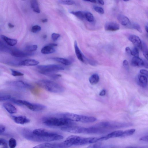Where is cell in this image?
<instances>
[{"label": "cell", "instance_id": "32", "mask_svg": "<svg viewBox=\"0 0 148 148\" xmlns=\"http://www.w3.org/2000/svg\"><path fill=\"white\" fill-rule=\"evenodd\" d=\"M10 51L9 47L0 40V51Z\"/></svg>", "mask_w": 148, "mask_h": 148}, {"label": "cell", "instance_id": "54", "mask_svg": "<svg viewBox=\"0 0 148 148\" xmlns=\"http://www.w3.org/2000/svg\"><path fill=\"white\" fill-rule=\"evenodd\" d=\"M84 1L90 2L92 3H96V1L95 0H86Z\"/></svg>", "mask_w": 148, "mask_h": 148}, {"label": "cell", "instance_id": "4", "mask_svg": "<svg viewBox=\"0 0 148 148\" xmlns=\"http://www.w3.org/2000/svg\"><path fill=\"white\" fill-rule=\"evenodd\" d=\"M72 121L64 117H49L44 119L43 123L49 126H64L72 125Z\"/></svg>", "mask_w": 148, "mask_h": 148}, {"label": "cell", "instance_id": "11", "mask_svg": "<svg viewBox=\"0 0 148 148\" xmlns=\"http://www.w3.org/2000/svg\"><path fill=\"white\" fill-rule=\"evenodd\" d=\"M74 47L75 54L77 58L81 62L85 63L86 61L87 60L86 59L82 53L78 46L76 41H75L74 42Z\"/></svg>", "mask_w": 148, "mask_h": 148}, {"label": "cell", "instance_id": "41", "mask_svg": "<svg viewBox=\"0 0 148 148\" xmlns=\"http://www.w3.org/2000/svg\"><path fill=\"white\" fill-rule=\"evenodd\" d=\"M11 98V96L10 95L0 96V101L10 100Z\"/></svg>", "mask_w": 148, "mask_h": 148}, {"label": "cell", "instance_id": "44", "mask_svg": "<svg viewBox=\"0 0 148 148\" xmlns=\"http://www.w3.org/2000/svg\"><path fill=\"white\" fill-rule=\"evenodd\" d=\"M140 73L141 74L145 75L147 77L148 76V71H147L142 69L140 70Z\"/></svg>", "mask_w": 148, "mask_h": 148}, {"label": "cell", "instance_id": "20", "mask_svg": "<svg viewBox=\"0 0 148 148\" xmlns=\"http://www.w3.org/2000/svg\"><path fill=\"white\" fill-rule=\"evenodd\" d=\"M123 131L117 130L113 132L106 136H103L104 140L108 139L110 138L121 137Z\"/></svg>", "mask_w": 148, "mask_h": 148}, {"label": "cell", "instance_id": "51", "mask_svg": "<svg viewBox=\"0 0 148 148\" xmlns=\"http://www.w3.org/2000/svg\"><path fill=\"white\" fill-rule=\"evenodd\" d=\"M144 66L147 68H148V63L147 61H144Z\"/></svg>", "mask_w": 148, "mask_h": 148}, {"label": "cell", "instance_id": "42", "mask_svg": "<svg viewBox=\"0 0 148 148\" xmlns=\"http://www.w3.org/2000/svg\"><path fill=\"white\" fill-rule=\"evenodd\" d=\"M123 64L125 69L127 71H129V66L128 61L126 60H124L123 61Z\"/></svg>", "mask_w": 148, "mask_h": 148}, {"label": "cell", "instance_id": "26", "mask_svg": "<svg viewBox=\"0 0 148 148\" xmlns=\"http://www.w3.org/2000/svg\"><path fill=\"white\" fill-rule=\"evenodd\" d=\"M70 13L81 20L85 19V12L78 11H71Z\"/></svg>", "mask_w": 148, "mask_h": 148}, {"label": "cell", "instance_id": "36", "mask_svg": "<svg viewBox=\"0 0 148 148\" xmlns=\"http://www.w3.org/2000/svg\"><path fill=\"white\" fill-rule=\"evenodd\" d=\"M41 27L38 25H35L33 26L31 29V32L33 33H36L40 31Z\"/></svg>", "mask_w": 148, "mask_h": 148}, {"label": "cell", "instance_id": "18", "mask_svg": "<svg viewBox=\"0 0 148 148\" xmlns=\"http://www.w3.org/2000/svg\"><path fill=\"white\" fill-rule=\"evenodd\" d=\"M12 84L16 87L21 88H29L32 87L29 84L21 81L13 82H12Z\"/></svg>", "mask_w": 148, "mask_h": 148}, {"label": "cell", "instance_id": "57", "mask_svg": "<svg viewBox=\"0 0 148 148\" xmlns=\"http://www.w3.org/2000/svg\"><path fill=\"white\" fill-rule=\"evenodd\" d=\"M47 36L46 35H44L43 36V38H47Z\"/></svg>", "mask_w": 148, "mask_h": 148}, {"label": "cell", "instance_id": "31", "mask_svg": "<svg viewBox=\"0 0 148 148\" xmlns=\"http://www.w3.org/2000/svg\"><path fill=\"white\" fill-rule=\"evenodd\" d=\"M38 48L36 45H28L25 47V50L26 52H32L33 51H36Z\"/></svg>", "mask_w": 148, "mask_h": 148}, {"label": "cell", "instance_id": "27", "mask_svg": "<svg viewBox=\"0 0 148 148\" xmlns=\"http://www.w3.org/2000/svg\"><path fill=\"white\" fill-rule=\"evenodd\" d=\"M99 77L97 74L92 75L89 78V81L91 84L95 85L97 84L99 81Z\"/></svg>", "mask_w": 148, "mask_h": 148}, {"label": "cell", "instance_id": "13", "mask_svg": "<svg viewBox=\"0 0 148 148\" xmlns=\"http://www.w3.org/2000/svg\"><path fill=\"white\" fill-rule=\"evenodd\" d=\"M128 38L136 47L140 48L142 42L138 36L132 34L128 36Z\"/></svg>", "mask_w": 148, "mask_h": 148}, {"label": "cell", "instance_id": "28", "mask_svg": "<svg viewBox=\"0 0 148 148\" xmlns=\"http://www.w3.org/2000/svg\"><path fill=\"white\" fill-rule=\"evenodd\" d=\"M140 48L142 51L143 54L146 58L148 59V48L147 44L144 42H142Z\"/></svg>", "mask_w": 148, "mask_h": 148}, {"label": "cell", "instance_id": "47", "mask_svg": "<svg viewBox=\"0 0 148 148\" xmlns=\"http://www.w3.org/2000/svg\"><path fill=\"white\" fill-rule=\"evenodd\" d=\"M125 52L129 54H131V50L130 48L128 47H127L125 48Z\"/></svg>", "mask_w": 148, "mask_h": 148}, {"label": "cell", "instance_id": "33", "mask_svg": "<svg viewBox=\"0 0 148 148\" xmlns=\"http://www.w3.org/2000/svg\"><path fill=\"white\" fill-rule=\"evenodd\" d=\"M9 145L10 148H14L16 145V140L13 138H10L9 141Z\"/></svg>", "mask_w": 148, "mask_h": 148}, {"label": "cell", "instance_id": "52", "mask_svg": "<svg viewBox=\"0 0 148 148\" xmlns=\"http://www.w3.org/2000/svg\"><path fill=\"white\" fill-rule=\"evenodd\" d=\"M8 26L10 28H12L14 27V25L11 23H9L8 24Z\"/></svg>", "mask_w": 148, "mask_h": 148}, {"label": "cell", "instance_id": "58", "mask_svg": "<svg viewBox=\"0 0 148 148\" xmlns=\"http://www.w3.org/2000/svg\"><path fill=\"white\" fill-rule=\"evenodd\" d=\"M3 148H8V146H3Z\"/></svg>", "mask_w": 148, "mask_h": 148}, {"label": "cell", "instance_id": "24", "mask_svg": "<svg viewBox=\"0 0 148 148\" xmlns=\"http://www.w3.org/2000/svg\"><path fill=\"white\" fill-rule=\"evenodd\" d=\"M52 59L65 65H70L71 64V62L66 59L59 57H55L53 58Z\"/></svg>", "mask_w": 148, "mask_h": 148}, {"label": "cell", "instance_id": "29", "mask_svg": "<svg viewBox=\"0 0 148 148\" xmlns=\"http://www.w3.org/2000/svg\"><path fill=\"white\" fill-rule=\"evenodd\" d=\"M85 19L90 22H93L94 20V16L92 14L88 11L85 12Z\"/></svg>", "mask_w": 148, "mask_h": 148}, {"label": "cell", "instance_id": "40", "mask_svg": "<svg viewBox=\"0 0 148 148\" xmlns=\"http://www.w3.org/2000/svg\"><path fill=\"white\" fill-rule=\"evenodd\" d=\"M60 36V35L58 33H53L51 35V38L54 41L57 40Z\"/></svg>", "mask_w": 148, "mask_h": 148}, {"label": "cell", "instance_id": "30", "mask_svg": "<svg viewBox=\"0 0 148 148\" xmlns=\"http://www.w3.org/2000/svg\"><path fill=\"white\" fill-rule=\"evenodd\" d=\"M135 130V129H132L123 131L121 137H125L131 136L134 133Z\"/></svg>", "mask_w": 148, "mask_h": 148}, {"label": "cell", "instance_id": "23", "mask_svg": "<svg viewBox=\"0 0 148 148\" xmlns=\"http://www.w3.org/2000/svg\"><path fill=\"white\" fill-rule=\"evenodd\" d=\"M56 50L53 47L48 45L43 47L41 51L43 54H47L53 53Z\"/></svg>", "mask_w": 148, "mask_h": 148}, {"label": "cell", "instance_id": "12", "mask_svg": "<svg viewBox=\"0 0 148 148\" xmlns=\"http://www.w3.org/2000/svg\"><path fill=\"white\" fill-rule=\"evenodd\" d=\"M12 118L16 123L19 124H24L30 122V120L29 119L23 116H12Z\"/></svg>", "mask_w": 148, "mask_h": 148}, {"label": "cell", "instance_id": "48", "mask_svg": "<svg viewBox=\"0 0 148 148\" xmlns=\"http://www.w3.org/2000/svg\"><path fill=\"white\" fill-rule=\"evenodd\" d=\"M106 93V90H103L100 92L99 95L101 96H103L105 95Z\"/></svg>", "mask_w": 148, "mask_h": 148}, {"label": "cell", "instance_id": "2", "mask_svg": "<svg viewBox=\"0 0 148 148\" xmlns=\"http://www.w3.org/2000/svg\"><path fill=\"white\" fill-rule=\"evenodd\" d=\"M36 83L40 87L51 92L60 93L64 90V88L62 85L50 80H40Z\"/></svg>", "mask_w": 148, "mask_h": 148}, {"label": "cell", "instance_id": "6", "mask_svg": "<svg viewBox=\"0 0 148 148\" xmlns=\"http://www.w3.org/2000/svg\"><path fill=\"white\" fill-rule=\"evenodd\" d=\"M65 117L72 121L83 123H92L95 121L97 119L94 117L80 115L69 113H64L61 114Z\"/></svg>", "mask_w": 148, "mask_h": 148}, {"label": "cell", "instance_id": "39", "mask_svg": "<svg viewBox=\"0 0 148 148\" xmlns=\"http://www.w3.org/2000/svg\"><path fill=\"white\" fill-rule=\"evenodd\" d=\"M93 8L94 10L99 14H103L104 13V10L101 7L98 6H94Z\"/></svg>", "mask_w": 148, "mask_h": 148}, {"label": "cell", "instance_id": "7", "mask_svg": "<svg viewBox=\"0 0 148 148\" xmlns=\"http://www.w3.org/2000/svg\"><path fill=\"white\" fill-rule=\"evenodd\" d=\"M132 125L130 123L106 121L99 123L95 125L106 131L108 129L127 127Z\"/></svg>", "mask_w": 148, "mask_h": 148}, {"label": "cell", "instance_id": "5", "mask_svg": "<svg viewBox=\"0 0 148 148\" xmlns=\"http://www.w3.org/2000/svg\"><path fill=\"white\" fill-rule=\"evenodd\" d=\"M37 67L40 73L49 76L50 77L54 74V73L63 70L64 69L61 65L54 64L38 65Z\"/></svg>", "mask_w": 148, "mask_h": 148}, {"label": "cell", "instance_id": "46", "mask_svg": "<svg viewBox=\"0 0 148 148\" xmlns=\"http://www.w3.org/2000/svg\"><path fill=\"white\" fill-rule=\"evenodd\" d=\"M5 127L3 125H0V135L5 131Z\"/></svg>", "mask_w": 148, "mask_h": 148}, {"label": "cell", "instance_id": "22", "mask_svg": "<svg viewBox=\"0 0 148 148\" xmlns=\"http://www.w3.org/2000/svg\"><path fill=\"white\" fill-rule=\"evenodd\" d=\"M3 106L5 109L10 114H14L17 112V110L15 107L10 103H4Z\"/></svg>", "mask_w": 148, "mask_h": 148}, {"label": "cell", "instance_id": "59", "mask_svg": "<svg viewBox=\"0 0 148 148\" xmlns=\"http://www.w3.org/2000/svg\"><path fill=\"white\" fill-rule=\"evenodd\" d=\"M38 148V147H37V146H36L33 148Z\"/></svg>", "mask_w": 148, "mask_h": 148}, {"label": "cell", "instance_id": "8", "mask_svg": "<svg viewBox=\"0 0 148 148\" xmlns=\"http://www.w3.org/2000/svg\"><path fill=\"white\" fill-rule=\"evenodd\" d=\"M22 105H25L30 110L35 112H38L43 110L46 109V106L42 104L31 103L29 101L22 100Z\"/></svg>", "mask_w": 148, "mask_h": 148}, {"label": "cell", "instance_id": "35", "mask_svg": "<svg viewBox=\"0 0 148 148\" xmlns=\"http://www.w3.org/2000/svg\"><path fill=\"white\" fill-rule=\"evenodd\" d=\"M59 2L63 4L66 5H72L75 3V2L73 0H59Z\"/></svg>", "mask_w": 148, "mask_h": 148}, {"label": "cell", "instance_id": "56", "mask_svg": "<svg viewBox=\"0 0 148 148\" xmlns=\"http://www.w3.org/2000/svg\"><path fill=\"white\" fill-rule=\"evenodd\" d=\"M145 30L147 32H148V25L147 24L146 25L145 27Z\"/></svg>", "mask_w": 148, "mask_h": 148}, {"label": "cell", "instance_id": "37", "mask_svg": "<svg viewBox=\"0 0 148 148\" xmlns=\"http://www.w3.org/2000/svg\"><path fill=\"white\" fill-rule=\"evenodd\" d=\"M12 75L14 76H21L23 75L22 73L13 69H11Z\"/></svg>", "mask_w": 148, "mask_h": 148}, {"label": "cell", "instance_id": "3", "mask_svg": "<svg viewBox=\"0 0 148 148\" xmlns=\"http://www.w3.org/2000/svg\"><path fill=\"white\" fill-rule=\"evenodd\" d=\"M69 147L72 145H82L96 142L95 137L84 138L77 136L71 135L65 140Z\"/></svg>", "mask_w": 148, "mask_h": 148}, {"label": "cell", "instance_id": "38", "mask_svg": "<svg viewBox=\"0 0 148 148\" xmlns=\"http://www.w3.org/2000/svg\"><path fill=\"white\" fill-rule=\"evenodd\" d=\"M132 27L140 33H142V31L140 26L137 23H134L132 25Z\"/></svg>", "mask_w": 148, "mask_h": 148}, {"label": "cell", "instance_id": "25", "mask_svg": "<svg viewBox=\"0 0 148 148\" xmlns=\"http://www.w3.org/2000/svg\"><path fill=\"white\" fill-rule=\"evenodd\" d=\"M32 8L33 11L37 13H39L40 10L38 1L36 0H32L30 1Z\"/></svg>", "mask_w": 148, "mask_h": 148}, {"label": "cell", "instance_id": "50", "mask_svg": "<svg viewBox=\"0 0 148 148\" xmlns=\"http://www.w3.org/2000/svg\"><path fill=\"white\" fill-rule=\"evenodd\" d=\"M48 45L54 47L57 46V44L55 43H51L49 44Z\"/></svg>", "mask_w": 148, "mask_h": 148}, {"label": "cell", "instance_id": "21", "mask_svg": "<svg viewBox=\"0 0 148 148\" xmlns=\"http://www.w3.org/2000/svg\"><path fill=\"white\" fill-rule=\"evenodd\" d=\"M1 37L8 45L11 46L15 45L17 42V40L9 38L4 35H1Z\"/></svg>", "mask_w": 148, "mask_h": 148}, {"label": "cell", "instance_id": "9", "mask_svg": "<svg viewBox=\"0 0 148 148\" xmlns=\"http://www.w3.org/2000/svg\"><path fill=\"white\" fill-rule=\"evenodd\" d=\"M84 127L73 125L64 126L61 128V130L67 132L75 133H83Z\"/></svg>", "mask_w": 148, "mask_h": 148}, {"label": "cell", "instance_id": "49", "mask_svg": "<svg viewBox=\"0 0 148 148\" xmlns=\"http://www.w3.org/2000/svg\"><path fill=\"white\" fill-rule=\"evenodd\" d=\"M125 148H146V147H130Z\"/></svg>", "mask_w": 148, "mask_h": 148}, {"label": "cell", "instance_id": "53", "mask_svg": "<svg viewBox=\"0 0 148 148\" xmlns=\"http://www.w3.org/2000/svg\"><path fill=\"white\" fill-rule=\"evenodd\" d=\"M98 3L101 5H103L104 4V2L103 1H98Z\"/></svg>", "mask_w": 148, "mask_h": 148}, {"label": "cell", "instance_id": "45", "mask_svg": "<svg viewBox=\"0 0 148 148\" xmlns=\"http://www.w3.org/2000/svg\"><path fill=\"white\" fill-rule=\"evenodd\" d=\"M140 140L145 142L148 141V136H146L141 137L140 139Z\"/></svg>", "mask_w": 148, "mask_h": 148}, {"label": "cell", "instance_id": "10", "mask_svg": "<svg viewBox=\"0 0 148 148\" xmlns=\"http://www.w3.org/2000/svg\"><path fill=\"white\" fill-rule=\"evenodd\" d=\"M11 54L17 58H23L33 55V52H24L16 49H13L10 51Z\"/></svg>", "mask_w": 148, "mask_h": 148}, {"label": "cell", "instance_id": "1", "mask_svg": "<svg viewBox=\"0 0 148 148\" xmlns=\"http://www.w3.org/2000/svg\"><path fill=\"white\" fill-rule=\"evenodd\" d=\"M32 141L36 142H48L62 139L63 136L55 132L43 128L36 129L32 131Z\"/></svg>", "mask_w": 148, "mask_h": 148}, {"label": "cell", "instance_id": "43", "mask_svg": "<svg viewBox=\"0 0 148 148\" xmlns=\"http://www.w3.org/2000/svg\"><path fill=\"white\" fill-rule=\"evenodd\" d=\"M0 146H7L6 140L3 138H0Z\"/></svg>", "mask_w": 148, "mask_h": 148}, {"label": "cell", "instance_id": "15", "mask_svg": "<svg viewBox=\"0 0 148 148\" xmlns=\"http://www.w3.org/2000/svg\"><path fill=\"white\" fill-rule=\"evenodd\" d=\"M137 83L140 86L145 88L147 86V77L141 74H139L137 77Z\"/></svg>", "mask_w": 148, "mask_h": 148}, {"label": "cell", "instance_id": "14", "mask_svg": "<svg viewBox=\"0 0 148 148\" xmlns=\"http://www.w3.org/2000/svg\"><path fill=\"white\" fill-rule=\"evenodd\" d=\"M104 28L106 31H114L118 30L119 29V27L116 23L108 22L105 24Z\"/></svg>", "mask_w": 148, "mask_h": 148}, {"label": "cell", "instance_id": "16", "mask_svg": "<svg viewBox=\"0 0 148 148\" xmlns=\"http://www.w3.org/2000/svg\"><path fill=\"white\" fill-rule=\"evenodd\" d=\"M131 64L134 66H144V61L139 57L134 56L132 60Z\"/></svg>", "mask_w": 148, "mask_h": 148}, {"label": "cell", "instance_id": "55", "mask_svg": "<svg viewBox=\"0 0 148 148\" xmlns=\"http://www.w3.org/2000/svg\"><path fill=\"white\" fill-rule=\"evenodd\" d=\"M48 20L47 19H44L42 20V23H46L47 21Z\"/></svg>", "mask_w": 148, "mask_h": 148}, {"label": "cell", "instance_id": "19", "mask_svg": "<svg viewBox=\"0 0 148 148\" xmlns=\"http://www.w3.org/2000/svg\"><path fill=\"white\" fill-rule=\"evenodd\" d=\"M117 19L119 22L123 25L126 26L130 25L131 22L127 17L122 15L117 16Z\"/></svg>", "mask_w": 148, "mask_h": 148}, {"label": "cell", "instance_id": "17", "mask_svg": "<svg viewBox=\"0 0 148 148\" xmlns=\"http://www.w3.org/2000/svg\"><path fill=\"white\" fill-rule=\"evenodd\" d=\"M39 62L34 59H27L20 62L18 65L25 66H34L38 65Z\"/></svg>", "mask_w": 148, "mask_h": 148}, {"label": "cell", "instance_id": "34", "mask_svg": "<svg viewBox=\"0 0 148 148\" xmlns=\"http://www.w3.org/2000/svg\"><path fill=\"white\" fill-rule=\"evenodd\" d=\"M139 52L138 49L136 47L131 50V54L134 56L139 57Z\"/></svg>", "mask_w": 148, "mask_h": 148}]
</instances>
